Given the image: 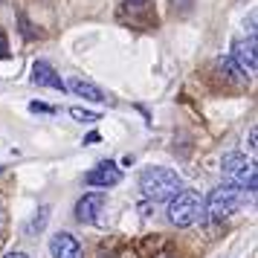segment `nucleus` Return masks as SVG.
<instances>
[{
	"instance_id": "6",
	"label": "nucleus",
	"mask_w": 258,
	"mask_h": 258,
	"mask_svg": "<svg viewBox=\"0 0 258 258\" xmlns=\"http://www.w3.org/2000/svg\"><path fill=\"white\" fill-rule=\"evenodd\" d=\"M49 255L52 258H84V249L79 244V238H73L70 232H55L49 238Z\"/></svg>"
},
{
	"instance_id": "13",
	"label": "nucleus",
	"mask_w": 258,
	"mask_h": 258,
	"mask_svg": "<svg viewBox=\"0 0 258 258\" xmlns=\"http://www.w3.org/2000/svg\"><path fill=\"white\" fill-rule=\"evenodd\" d=\"M29 110H32V113H52V107L41 105V102H32V105H29Z\"/></svg>"
},
{
	"instance_id": "5",
	"label": "nucleus",
	"mask_w": 258,
	"mask_h": 258,
	"mask_svg": "<svg viewBox=\"0 0 258 258\" xmlns=\"http://www.w3.org/2000/svg\"><path fill=\"white\" fill-rule=\"evenodd\" d=\"M232 61L238 64V73L241 76H255L258 70V44H255V35L249 38H238L232 44Z\"/></svg>"
},
{
	"instance_id": "14",
	"label": "nucleus",
	"mask_w": 258,
	"mask_h": 258,
	"mask_svg": "<svg viewBox=\"0 0 258 258\" xmlns=\"http://www.w3.org/2000/svg\"><path fill=\"white\" fill-rule=\"evenodd\" d=\"M0 58H6V35H0Z\"/></svg>"
},
{
	"instance_id": "1",
	"label": "nucleus",
	"mask_w": 258,
	"mask_h": 258,
	"mask_svg": "<svg viewBox=\"0 0 258 258\" xmlns=\"http://www.w3.org/2000/svg\"><path fill=\"white\" fill-rule=\"evenodd\" d=\"M140 188L148 200H171L183 191V177L171 171V168H163V165H154V168H145L140 174Z\"/></svg>"
},
{
	"instance_id": "9",
	"label": "nucleus",
	"mask_w": 258,
	"mask_h": 258,
	"mask_svg": "<svg viewBox=\"0 0 258 258\" xmlns=\"http://www.w3.org/2000/svg\"><path fill=\"white\" fill-rule=\"evenodd\" d=\"M105 209V195L102 191H87L79 203H76V218L82 223H93L96 215Z\"/></svg>"
},
{
	"instance_id": "4",
	"label": "nucleus",
	"mask_w": 258,
	"mask_h": 258,
	"mask_svg": "<svg viewBox=\"0 0 258 258\" xmlns=\"http://www.w3.org/2000/svg\"><path fill=\"white\" fill-rule=\"evenodd\" d=\"M221 168H223V174H226V180H229L232 186L246 188V191H255V186H258L255 163H252V160H246L244 154H238V151L223 154Z\"/></svg>"
},
{
	"instance_id": "15",
	"label": "nucleus",
	"mask_w": 258,
	"mask_h": 258,
	"mask_svg": "<svg viewBox=\"0 0 258 258\" xmlns=\"http://www.w3.org/2000/svg\"><path fill=\"white\" fill-rule=\"evenodd\" d=\"M6 258H29V255H26V252H9Z\"/></svg>"
},
{
	"instance_id": "16",
	"label": "nucleus",
	"mask_w": 258,
	"mask_h": 258,
	"mask_svg": "<svg viewBox=\"0 0 258 258\" xmlns=\"http://www.w3.org/2000/svg\"><path fill=\"white\" fill-rule=\"evenodd\" d=\"M131 3H145V0H131Z\"/></svg>"
},
{
	"instance_id": "7",
	"label": "nucleus",
	"mask_w": 258,
	"mask_h": 258,
	"mask_svg": "<svg viewBox=\"0 0 258 258\" xmlns=\"http://www.w3.org/2000/svg\"><path fill=\"white\" fill-rule=\"evenodd\" d=\"M119 180H122V171L116 168V163H99L93 171L84 174V183H87V186H99V188L116 186Z\"/></svg>"
},
{
	"instance_id": "11",
	"label": "nucleus",
	"mask_w": 258,
	"mask_h": 258,
	"mask_svg": "<svg viewBox=\"0 0 258 258\" xmlns=\"http://www.w3.org/2000/svg\"><path fill=\"white\" fill-rule=\"evenodd\" d=\"M70 116L76 122H99V113L96 110H84V107H70Z\"/></svg>"
},
{
	"instance_id": "2",
	"label": "nucleus",
	"mask_w": 258,
	"mask_h": 258,
	"mask_svg": "<svg viewBox=\"0 0 258 258\" xmlns=\"http://www.w3.org/2000/svg\"><path fill=\"white\" fill-rule=\"evenodd\" d=\"M206 218V200L200 198L198 191L183 188L177 198L168 200V221L174 226H191Z\"/></svg>"
},
{
	"instance_id": "10",
	"label": "nucleus",
	"mask_w": 258,
	"mask_h": 258,
	"mask_svg": "<svg viewBox=\"0 0 258 258\" xmlns=\"http://www.w3.org/2000/svg\"><path fill=\"white\" fill-rule=\"evenodd\" d=\"M67 87H70V90H73L76 96H82V99H90V102H107L105 93H102V90H99V87H96L93 82H84V79H73V82L67 84Z\"/></svg>"
},
{
	"instance_id": "3",
	"label": "nucleus",
	"mask_w": 258,
	"mask_h": 258,
	"mask_svg": "<svg viewBox=\"0 0 258 258\" xmlns=\"http://www.w3.org/2000/svg\"><path fill=\"white\" fill-rule=\"evenodd\" d=\"M241 206H244V188L232 186V183L218 186L215 191H209V198H206V215H209L212 221H226V218H232Z\"/></svg>"
},
{
	"instance_id": "12",
	"label": "nucleus",
	"mask_w": 258,
	"mask_h": 258,
	"mask_svg": "<svg viewBox=\"0 0 258 258\" xmlns=\"http://www.w3.org/2000/svg\"><path fill=\"white\" fill-rule=\"evenodd\" d=\"M47 218H49V206H41L35 215V221L29 223V232H41L44 226H47Z\"/></svg>"
},
{
	"instance_id": "8",
	"label": "nucleus",
	"mask_w": 258,
	"mask_h": 258,
	"mask_svg": "<svg viewBox=\"0 0 258 258\" xmlns=\"http://www.w3.org/2000/svg\"><path fill=\"white\" fill-rule=\"evenodd\" d=\"M32 84H38V87H49V90H61V93L67 90L64 79L49 67L47 61H35V64H32Z\"/></svg>"
}]
</instances>
